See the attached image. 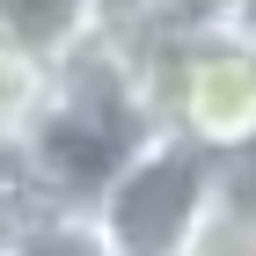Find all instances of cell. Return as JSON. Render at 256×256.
<instances>
[{
  "label": "cell",
  "instance_id": "5",
  "mask_svg": "<svg viewBox=\"0 0 256 256\" xmlns=\"http://www.w3.org/2000/svg\"><path fill=\"white\" fill-rule=\"evenodd\" d=\"M183 256H256V154L220 161V183L205 198Z\"/></svg>",
  "mask_w": 256,
  "mask_h": 256
},
{
  "label": "cell",
  "instance_id": "7",
  "mask_svg": "<svg viewBox=\"0 0 256 256\" xmlns=\"http://www.w3.org/2000/svg\"><path fill=\"white\" fill-rule=\"evenodd\" d=\"M139 15H146V30H161V37H190V30H227V15H234V0H132Z\"/></svg>",
  "mask_w": 256,
  "mask_h": 256
},
{
  "label": "cell",
  "instance_id": "1",
  "mask_svg": "<svg viewBox=\"0 0 256 256\" xmlns=\"http://www.w3.org/2000/svg\"><path fill=\"white\" fill-rule=\"evenodd\" d=\"M146 118L190 139L212 161L256 154V44L234 30L154 37L146 52Z\"/></svg>",
  "mask_w": 256,
  "mask_h": 256
},
{
  "label": "cell",
  "instance_id": "8",
  "mask_svg": "<svg viewBox=\"0 0 256 256\" xmlns=\"http://www.w3.org/2000/svg\"><path fill=\"white\" fill-rule=\"evenodd\" d=\"M227 30H234V37H249V44H256V0H234V15H227Z\"/></svg>",
  "mask_w": 256,
  "mask_h": 256
},
{
  "label": "cell",
  "instance_id": "3",
  "mask_svg": "<svg viewBox=\"0 0 256 256\" xmlns=\"http://www.w3.org/2000/svg\"><path fill=\"white\" fill-rule=\"evenodd\" d=\"M0 256H124L96 205L44 198L37 183L0 190Z\"/></svg>",
  "mask_w": 256,
  "mask_h": 256
},
{
  "label": "cell",
  "instance_id": "2",
  "mask_svg": "<svg viewBox=\"0 0 256 256\" xmlns=\"http://www.w3.org/2000/svg\"><path fill=\"white\" fill-rule=\"evenodd\" d=\"M212 183H220V161L154 124V132L118 161V176L96 190V212H102V227L118 234L124 256H183V242H190Z\"/></svg>",
  "mask_w": 256,
  "mask_h": 256
},
{
  "label": "cell",
  "instance_id": "4",
  "mask_svg": "<svg viewBox=\"0 0 256 256\" xmlns=\"http://www.w3.org/2000/svg\"><path fill=\"white\" fill-rule=\"evenodd\" d=\"M102 15L110 0H0V37L59 66L102 30Z\"/></svg>",
  "mask_w": 256,
  "mask_h": 256
},
{
  "label": "cell",
  "instance_id": "6",
  "mask_svg": "<svg viewBox=\"0 0 256 256\" xmlns=\"http://www.w3.org/2000/svg\"><path fill=\"white\" fill-rule=\"evenodd\" d=\"M52 80H59L52 59H37V52H22V44L0 37V146H22V132L52 102Z\"/></svg>",
  "mask_w": 256,
  "mask_h": 256
}]
</instances>
